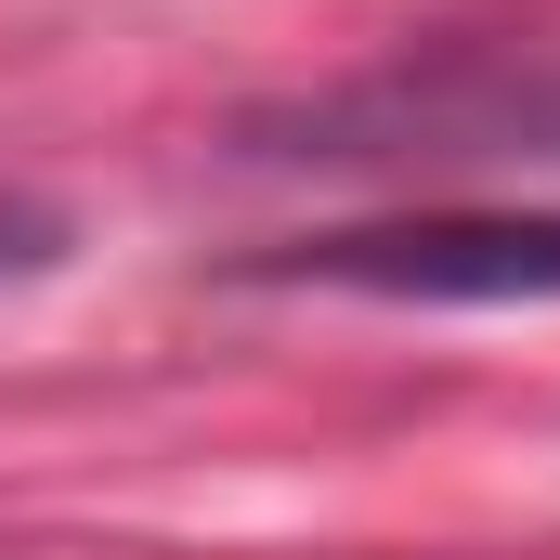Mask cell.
<instances>
[{
    "instance_id": "obj_1",
    "label": "cell",
    "mask_w": 560,
    "mask_h": 560,
    "mask_svg": "<svg viewBox=\"0 0 560 560\" xmlns=\"http://www.w3.org/2000/svg\"><path fill=\"white\" fill-rule=\"evenodd\" d=\"M248 156H326V170H392V156H456V170H522L560 156V79L548 66H392L365 92L248 118Z\"/></svg>"
},
{
    "instance_id": "obj_2",
    "label": "cell",
    "mask_w": 560,
    "mask_h": 560,
    "mask_svg": "<svg viewBox=\"0 0 560 560\" xmlns=\"http://www.w3.org/2000/svg\"><path fill=\"white\" fill-rule=\"evenodd\" d=\"M261 287H339V300H560V209H405V222H339L300 235Z\"/></svg>"
},
{
    "instance_id": "obj_3",
    "label": "cell",
    "mask_w": 560,
    "mask_h": 560,
    "mask_svg": "<svg viewBox=\"0 0 560 560\" xmlns=\"http://www.w3.org/2000/svg\"><path fill=\"white\" fill-rule=\"evenodd\" d=\"M66 248H79V222L52 209V196H26V183H0V300L39 275H66Z\"/></svg>"
}]
</instances>
